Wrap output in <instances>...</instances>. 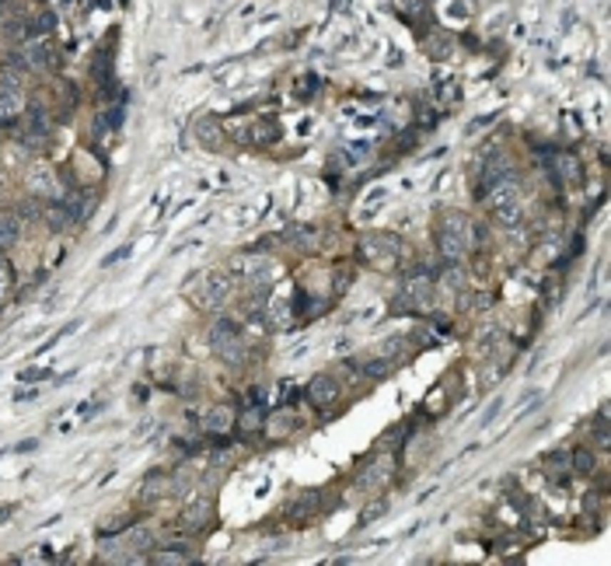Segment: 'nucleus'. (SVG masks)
<instances>
[{"mask_svg":"<svg viewBox=\"0 0 611 566\" xmlns=\"http://www.w3.org/2000/svg\"><path fill=\"white\" fill-rule=\"evenodd\" d=\"M475 231H472V221L465 213H444L440 217V228H437V245H440V256L448 263L465 259V252L472 248Z\"/></svg>","mask_w":611,"mask_h":566,"instance_id":"f257e3e1","label":"nucleus"},{"mask_svg":"<svg viewBox=\"0 0 611 566\" xmlns=\"http://www.w3.org/2000/svg\"><path fill=\"white\" fill-rule=\"evenodd\" d=\"M231 273H238L248 287H252V294H262V298H269V290H273V283H276V263L269 259V256H256V252H245V256H238V259H231Z\"/></svg>","mask_w":611,"mask_h":566,"instance_id":"f03ea898","label":"nucleus"},{"mask_svg":"<svg viewBox=\"0 0 611 566\" xmlns=\"http://www.w3.org/2000/svg\"><path fill=\"white\" fill-rule=\"evenodd\" d=\"M360 259L367 263L370 269H381V273H388V269L398 266V259H402V241L395 238V234H363L360 238Z\"/></svg>","mask_w":611,"mask_h":566,"instance_id":"7ed1b4c3","label":"nucleus"},{"mask_svg":"<svg viewBox=\"0 0 611 566\" xmlns=\"http://www.w3.org/2000/svg\"><path fill=\"white\" fill-rule=\"evenodd\" d=\"M210 350H213V357L224 360L227 367H241L245 364V357H248L245 335L238 333V325L227 322V318L213 322V329H210Z\"/></svg>","mask_w":611,"mask_h":566,"instance_id":"20e7f679","label":"nucleus"},{"mask_svg":"<svg viewBox=\"0 0 611 566\" xmlns=\"http://www.w3.org/2000/svg\"><path fill=\"white\" fill-rule=\"evenodd\" d=\"M489 206H493L496 221H503L507 228H517V224H520V213H524V206H520V186H517V178H507V182L493 186V189H489Z\"/></svg>","mask_w":611,"mask_h":566,"instance_id":"39448f33","label":"nucleus"},{"mask_svg":"<svg viewBox=\"0 0 611 566\" xmlns=\"http://www.w3.org/2000/svg\"><path fill=\"white\" fill-rule=\"evenodd\" d=\"M227 294H231V273H203L199 280H196V287H189V298H193V304H199V308H221L227 300Z\"/></svg>","mask_w":611,"mask_h":566,"instance_id":"423d86ee","label":"nucleus"},{"mask_svg":"<svg viewBox=\"0 0 611 566\" xmlns=\"http://www.w3.org/2000/svg\"><path fill=\"white\" fill-rule=\"evenodd\" d=\"M395 304L402 311H426L433 304V280L426 273H413L409 280H402V287L395 294Z\"/></svg>","mask_w":611,"mask_h":566,"instance_id":"0eeeda50","label":"nucleus"},{"mask_svg":"<svg viewBox=\"0 0 611 566\" xmlns=\"http://www.w3.org/2000/svg\"><path fill=\"white\" fill-rule=\"evenodd\" d=\"M21 60H25V70H49L56 64V49L46 35H35V39H25Z\"/></svg>","mask_w":611,"mask_h":566,"instance_id":"6e6552de","label":"nucleus"},{"mask_svg":"<svg viewBox=\"0 0 611 566\" xmlns=\"http://www.w3.org/2000/svg\"><path fill=\"white\" fill-rule=\"evenodd\" d=\"M18 112H25V98L14 74H0V123H11Z\"/></svg>","mask_w":611,"mask_h":566,"instance_id":"1a4fd4ad","label":"nucleus"},{"mask_svg":"<svg viewBox=\"0 0 611 566\" xmlns=\"http://www.w3.org/2000/svg\"><path fill=\"white\" fill-rule=\"evenodd\" d=\"M25 186H29V196H35V200H56V171L49 165L29 168Z\"/></svg>","mask_w":611,"mask_h":566,"instance_id":"9d476101","label":"nucleus"},{"mask_svg":"<svg viewBox=\"0 0 611 566\" xmlns=\"http://www.w3.org/2000/svg\"><path fill=\"white\" fill-rule=\"evenodd\" d=\"M335 399H339V381H335L332 374H315V378L308 381V402H311L315 409H328Z\"/></svg>","mask_w":611,"mask_h":566,"instance_id":"9b49d317","label":"nucleus"},{"mask_svg":"<svg viewBox=\"0 0 611 566\" xmlns=\"http://www.w3.org/2000/svg\"><path fill=\"white\" fill-rule=\"evenodd\" d=\"M49 126H53V123H49V112H46L42 105H32V108L25 112V136H21V143H25V147L32 143L35 147L42 136H49Z\"/></svg>","mask_w":611,"mask_h":566,"instance_id":"f8f14e48","label":"nucleus"},{"mask_svg":"<svg viewBox=\"0 0 611 566\" xmlns=\"http://www.w3.org/2000/svg\"><path fill=\"white\" fill-rule=\"evenodd\" d=\"M388 475H391V458L378 455V458H370V465L360 472L356 486H360V490H378V486H385L388 482Z\"/></svg>","mask_w":611,"mask_h":566,"instance_id":"ddd939ff","label":"nucleus"},{"mask_svg":"<svg viewBox=\"0 0 611 566\" xmlns=\"http://www.w3.org/2000/svg\"><path fill=\"white\" fill-rule=\"evenodd\" d=\"M60 203H64V210L70 213V221H74V224H81V221H84V217L91 213V206H95V196H91V193H81V189H77V193H66V196H60Z\"/></svg>","mask_w":611,"mask_h":566,"instance_id":"4468645a","label":"nucleus"},{"mask_svg":"<svg viewBox=\"0 0 611 566\" xmlns=\"http://www.w3.org/2000/svg\"><path fill=\"white\" fill-rule=\"evenodd\" d=\"M210 517H213V503H210L206 497L193 500V503L182 510V525H186V528H206Z\"/></svg>","mask_w":611,"mask_h":566,"instance_id":"2eb2a0df","label":"nucleus"},{"mask_svg":"<svg viewBox=\"0 0 611 566\" xmlns=\"http://www.w3.org/2000/svg\"><path fill=\"white\" fill-rule=\"evenodd\" d=\"M234 427V416H231V409H224V405H217V409H210L206 413V420H203V430L213 433V437H221V433H227Z\"/></svg>","mask_w":611,"mask_h":566,"instance_id":"dca6fc26","label":"nucleus"},{"mask_svg":"<svg viewBox=\"0 0 611 566\" xmlns=\"http://www.w3.org/2000/svg\"><path fill=\"white\" fill-rule=\"evenodd\" d=\"M545 475H548V482H566L570 479V455L566 451L545 455Z\"/></svg>","mask_w":611,"mask_h":566,"instance_id":"f3484780","label":"nucleus"},{"mask_svg":"<svg viewBox=\"0 0 611 566\" xmlns=\"http://www.w3.org/2000/svg\"><path fill=\"white\" fill-rule=\"evenodd\" d=\"M18 238H21V224H18V217H14V213H0V252L14 248V245H18Z\"/></svg>","mask_w":611,"mask_h":566,"instance_id":"a211bd4d","label":"nucleus"},{"mask_svg":"<svg viewBox=\"0 0 611 566\" xmlns=\"http://www.w3.org/2000/svg\"><path fill=\"white\" fill-rule=\"evenodd\" d=\"M196 136H199V143H203L206 151H217L221 140H224V130H221L213 119H199V123H196Z\"/></svg>","mask_w":611,"mask_h":566,"instance_id":"6ab92c4d","label":"nucleus"},{"mask_svg":"<svg viewBox=\"0 0 611 566\" xmlns=\"http://www.w3.org/2000/svg\"><path fill=\"white\" fill-rule=\"evenodd\" d=\"M287 241L290 245H297V248H304V252H315V245H318V231L315 228H308V224H293L287 231Z\"/></svg>","mask_w":611,"mask_h":566,"instance_id":"aec40b11","label":"nucleus"},{"mask_svg":"<svg viewBox=\"0 0 611 566\" xmlns=\"http://www.w3.org/2000/svg\"><path fill=\"white\" fill-rule=\"evenodd\" d=\"M238 427H241V433L248 437V433H258L262 427H266V413H262V405H252V409H245L241 416H238Z\"/></svg>","mask_w":611,"mask_h":566,"instance_id":"412c9836","label":"nucleus"},{"mask_svg":"<svg viewBox=\"0 0 611 566\" xmlns=\"http://www.w3.org/2000/svg\"><path fill=\"white\" fill-rule=\"evenodd\" d=\"M318 503H322V493H318V490H311V493H301V497L293 500V517H297V521L311 517V514L318 510Z\"/></svg>","mask_w":611,"mask_h":566,"instance_id":"4be33fe9","label":"nucleus"},{"mask_svg":"<svg viewBox=\"0 0 611 566\" xmlns=\"http://www.w3.org/2000/svg\"><path fill=\"white\" fill-rule=\"evenodd\" d=\"M151 563L182 566V563H189V549H161V552H154V556H151Z\"/></svg>","mask_w":611,"mask_h":566,"instance_id":"5701e85b","label":"nucleus"},{"mask_svg":"<svg viewBox=\"0 0 611 566\" xmlns=\"http://www.w3.org/2000/svg\"><path fill=\"white\" fill-rule=\"evenodd\" d=\"M356 370L360 374H367V378H374V381H381V378H388V370H391V360H363V364H356Z\"/></svg>","mask_w":611,"mask_h":566,"instance_id":"b1692460","label":"nucleus"},{"mask_svg":"<svg viewBox=\"0 0 611 566\" xmlns=\"http://www.w3.org/2000/svg\"><path fill=\"white\" fill-rule=\"evenodd\" d=\"M46 221H49V228H53V231H64V228L74 224V221H70V213L64 210V203H53V206L46 210Z\"/></svg>","mask_w":611,"mask_h":566,"instance_id":"393cba45","label":"nucleus"},{"mask_svg":"<svg viewBox=\"0 0 611 566\" xmlns=\"http://www.w3.org/2000/svg\"><path fill=\"white\" fill-rule=\"evenodd\" d=\"M293 427H297V423H293V413H276V416L269 420V433H273V437H287Z\"/></svg>","mask_w":611,"mask_h":566,"instance_id":"a878e982","label":"nucleus"},{"mask_svg":"<svg viewBox=\"0 0 611 566\" xmlns=\"http://www.w3.org/2000/svg\"><path fill=\"white\" fill-rule=\"evenodd\" d=\"M559 178H562V182H577L580 178V161L577 158H573V154H562V158H559Z\"/></svg>","mask_w":611,"mask_h":566,"instance_id":"bb28decb","label":"nucleus"},{"mask_svg":"<svg viewBox=\"0 0 611 566\" xmlns=\"http://www.w3.org/2000/svg\"><path fill=\"white\" fill-rule=\"evenodd\" d=\"M570 465H573V472L587 475V472L594 468V455H590L587 448H577V451H573V458H570Z\"/></svg>","mask_w":611,"mask_h":566,"instance_id":"cd10ccee","label":"nucleus"},{"mask_svg":"<svg viewBox=\"0 0 611 566\" xmlns=\"http://www.w3.org/2000/svg\"><path fill=\"white\" fill-rule=\"evenodd\" d=\"M123 123V108L119 105H112V108H105L101 116H98V130H116Z\"/></svg>","mask_w":611,"mask_h":566,"instance_id":"c85d7f7f","label":"nucleus"},{"mask_svg":"<svg viewBox=\"0 0 611 566\" xmlns=\"http://www.w3.org/2000/svg\"><path fill=\"white\" fill-rule=\"evenodd\" d=\"M164 490H168V482H164L161 475L154 472V475L147 479V486L140 490V500H154V497H158V493H164Z\"/></svg>","mask_w":611,"mask_h":566,"instance_id":"c756f323","label":"nucleus"},{"mask_svg":"<svg viewBox=\"0 0 611 566\" xmlns=\"http://www.w3.org/2000/svg\"><path fill=\"white\" fill-rule=\"evenodd\" d=\"M53 29H56V14H53V11H42V14L35 18V32H39V35H49Z\"/></svg>","mask_w":611,"mask_h":566,"instance_id":"7c9ffc66","label":"nucleus"},{"mask_svg":"<svg viewBox=\"0 0 611 566\" xmlns=\"http://www.w3.org/2000/svg\"><path fill=\"white\" fill-rule=\"evenodd\" d=\"M395 7H398L405 18H413V11H416V7L423 11V0H395Z\"/></svg>","mask_w":611,"mask_h":566,"instance_id":"2f4dec72","label":"nucleus"},{"mask_svg":"<svg viewBox=\"0 0 611 566\" xmlns=\"http://www.w3.org/2000/svg\"><path fill=\"white\" fill-rule=\"evenodd\" d=\"M126 256H129V245L126 248H119V252H112V256L105 259V266H112V263H119V259H126Z\"/></svg>","mask_w":611,"mask_h":566,"instance_id":"473e14b6","label":"nucleus"},{"mask_svg":"<svg viewBox=\"0 0 611 566\" xmlns=\"http://www.w3.org/2000/svg\"><path fill=\"white\" fill-rule=\"evenodd\" d=\"M39 378H46V370H21V381H39Z\"/></svg>","mask_w":611,"mask_h":566,"instance_id":"72a5a7b5","label":"nucleus"},{"mask_svg":"<svg viewBox=\"0 0 611 566\" xmlns=\"http://www.w3.org/2000/svg\"><path fill=\"white\" fill-rule=\"evenodd\" d=\"M35 448H39V440H21L14 451H35Z\"/></svg>","mask_w":611,"mask_h":566,"instance_id":"f704fd0d","label":"nucleus"},{"mask_svg":"<svg viewBox=\"0 0 611 566\" xmlns=\"http://www.w3.org/2000/svg\"><path fill=\"white\" fill-rule=\"evenodd\" d=\"M25 399H39V392H35V388H29V392H18V402H25Z\"/></svg>","mask_w":611,"mask_h":566,"instance_id":"c9c22d12","label":"nucleus"},{"mask_svg":"<svg viewBox=\"0 0 611 566\" xmlns=\"http://www.w3.org/2000/svg\"><path fill=\"white\" fill-rule=\"evenodd\" d=\"M11 510H14V507H0V521H7V517H11Z\"/></svg>","mask_w":611,"mask_h":566,"instance_id":"e433bc0d","label":"nucleus"},{"mask_svg":"<svg viewBox=\"0 0 611 566\" xmlns=\"http://www.w3.org/2000/svg\"><path fill=\"white\" fill-rule=\"evenodd\" d=\"M0 182H4V171H0Z\"/></svg>","mask_w":611,"mask_h":566,"instance_id":"4c0bfd02","label":"nucleus"},{"mask_svg":"<svg viewBox=\"0 0 611 566\" xmlns=\"http://www.w3.org/2000/svg\"><path fill=\"white\" fill-rule=\"evenodd\" d=\"M0 4H7V0H0Z\"/></svg>","mask_w":611,"mask_h":566,"instance_id":"58836bf2","label":"nucleus"}]
</instances>
